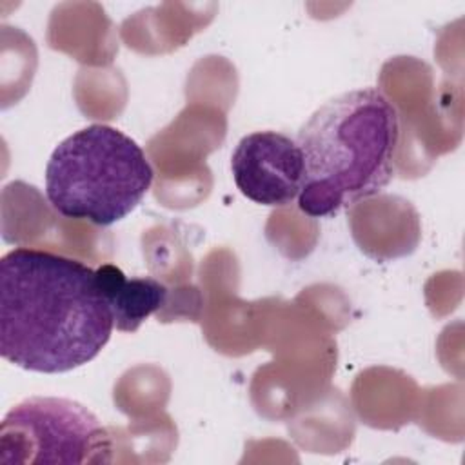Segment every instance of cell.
Segmentation results:
<instances>
[{"label":"cell","instance_id":"6da1fadb","mask_svg":"<svg viewBox=\"0 0 465 465\" xmlns=\"http://www.w3.org/2000/svg\"><path fill=\"white\" fill-rule=\"evenodd\" d=\"M114 329L96 269L44 249L0 258V354L44 374L94 360Z\"/></svg>","mask_w":465,"mask_h":465},{"label":"cell","instance_id":"7a4b0ae2","mask_svg":"<svg viewBox=\"0 0 465 465\" xmlns=\"http://www.w3.org/2000/svg\"><path fill=\"white\" fill-rule=\"evenodd\" d=\"M398 113L378 87L345 91L320 105L300 127L303 158L298 209L329 218L381 193L394 176Z\"/></svg>","mask_w":465,"mask_h":465},{"label":"cell","instance_id":"3957f363","mask_svg":"<svg viewBox=\"0 0 465 465\" xmlns=\"http://www.w3.org/2000/svg\"><path fill=\"white\" fill-rule=\"evenodd\" d=\"M154 173L143 149L107 124L64 138L45 165V198L64 218L107 227L133 213Z\"/></svg>","mask_w":465,"mask_h":465},{"label":"cell","instance_id":"277c9868","mask_svg":"<svg viewBox=\"0 0 465 465\" xmlns=\"http://www.w3.org/2000/svg\"><path fill=\"white\" fill-rule=\"evenodd\" d=\"M105 429L82 403L56 396H31L11 407L0 423V463L98 461Z\"/></svg>","mask_w":465,"mask_h":465},{"label":"cell","instance_id":"5b68a950","mask_svg":"<svg viewBox=\"0 0 465 465\" xmlns=\"http://www.w3.org/2000/svg\"><path fill=\"white\" fill-rule=\"evenodd\" d=\"M232 180L254 203L283 207L298 198L303 158L294 138L265 129L245 134L231 154Z\"/></svg>","mask_w":465,"mask_h":465},{"label":"cell","instance_id":"8992f818","mask_svg":"<svg viewBox=\"0 0 465 465\" xmlns=\"http://www.w3.org/2000/svg\"><path fill=\"white\" fill-rule=\"evenodd\" d=\"M96 272L114 329L120 332L138 331L167 300V287L153 276L129 278L111 263L98 267Z\"/></svg>","mask_w":465,"mask_h":465}]
</instances>
